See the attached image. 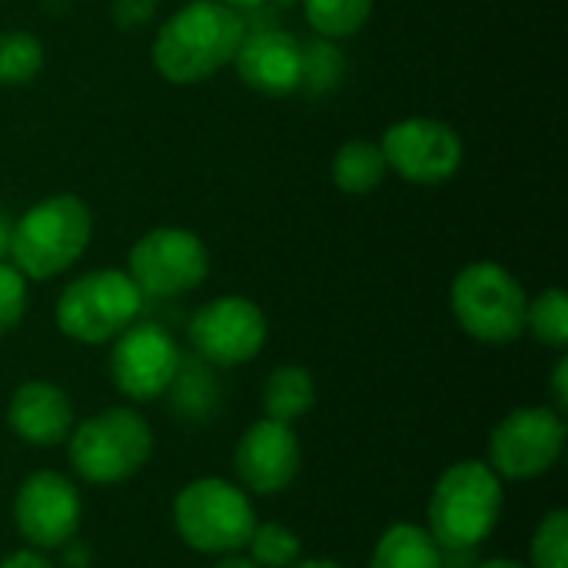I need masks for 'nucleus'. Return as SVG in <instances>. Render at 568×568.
<instances>
[{
	"label": "nucleus",
	"instance_id": "8",
	"mask_svg": "<svg viewBox=\"0 0 568 568\" xmlns=\"http://www.w3.org/2000/svg\"><path fill=\"white\" fill-rule=\"evenodd\" d=\"M566 416L546 406L513 409L489 436V469L499 479H536L546 476L566 449Z\"/></svg>",
	"mask_w": 568,
	"mask_h": 568
},
{
	"label": "nucleus",
	"instance_id": "21",
	"mask_svg": "<svg viewBox=\"0 0 568 568\" xmlns=\"http://www.w3.org/2000/svg\"><path fill=\"white\" fill-rule=\"evenodd\" d=\"M303 10L316 33L339 40L366 27L373 13V0H303Z\"/></svg>",
	"mask_w": 568,
	"mask_h": 568
},
{
	"label": "nucleus",
	"instance_id": "33",
	"mask_svg": "<svg viewBox=\"0 0 568 568\" xmlns=\"http://www.w3.org/2000/svg\"><path fill=\"white\" fill-rule=\"evenodd\" d=\"M476 568H526V566H519L516 559H489V562H479Z\"/></svg>",
	"mask_w": 568,
	"mask_h": 568
},
{
	"label": "nucleus",
	"instance_id": "29",
	"mask_svg": "<svg viewBox=\"0 0 568 568\" xmlns=\"http://www.w3.org/2000/svg\"><path fill=\"white\" fill-rule=\"evenodd\" d=\"M10 240H13V220L7 216V210H0V263L10 256Z\"/></svg>",
	"mask_w": 568,
	"mask_h": 568
},
{
	"label": "nucleus",
	"instance_id": "7",
	"mask_svg": "<svg viewBox=\"0 0 568 568\" xmlns=\"http://www.w3.org/2000/svg\"><path fill=\"white\" fill-rule=\"evenodd\" d=\"M143 313V293L120 270H93L73 280L57 300V326L63 336L100 346L113 343Z\"/></svg>",
	"mask_w": 568,
	"mask_h": 568
},
{
	"label": "nucleus",
	"instance_id": "17",
	"mask_svg": "<svg viewBox=\"0 0 568 568\" xmlns=\"http://www.w3.org/2000/svg\"><path fill=\"white\" fill-rule=\"evenodd\" d=\"M369 568H446V552L423 526L396 523L379 536Z\"/></svg>",
	"mask_w": 568,
	"mask_h": 568
},
{
	"label": "nucleus",
	"instance_id": "28",
	"mask_svg": "<svg viewBox=\"0 0 568 568\" xmlns=\"http://www.w3.org/2000/svg\"><path fill=\"white\" fill-rule=\"evenodd\" d=\"M0 568H53L37 549H17V552H10L3 562H0Z\"/></svg>",
	"mask_w": 568,
	"mask_h": 568
},
{
	"label": "nucleus",
	"instance_id": "18",
	"mask_svg": "<svg viewBox=\"0 0 568 568\" xmlns=\"http://www.w3.org/2000/svg\"><path fill=\"white\" fill-rule=\"evenodd\" d=\"M316 406V386H313V376L303 369V366H276L263 386V409H266V419H276V423H286L293 426L296 419H303L310 409Z\"/></svg>",
	"mask_w": 568,
	"mask_h": 568
},
{
	"label": "nucleus",
	"instance_id": "20",
	"mask_svg": "<svg viewBox=\"0 0 568 568\" xmlns=\"http://www.w3.org/2000/svg\"><path fill=\"white\" fill-rule=\"evenodd\" d=\"M166 393L173 396V406L183 419H206L216 406V379L210 363L200 356H183Z\"/></svg>",
	"mask_w": 568,
	"mask_h": 568
},
{
	"label": "nucleus",
	"instance_id": "5",
	"mask_svg": "<svg viewBox=\"0 0 568 568\" xmlns=\"http://www.w3.org/2000/svg\"><path fill=\"white\" fill-rule=\"evenodd\" d=\"M67 443L73 473L90 486H113L133 479L153 453L150 423L123 406L83 419Z\"/></svg>",
	"mask_w": 568,
	"mask_h": 568
},
{
	"label": "nucleus",
	"instance_id": "22",
	"mask_svg": "<svg viewBox=\"0 0 568 568\" xmlns=\"http://www.w3.org/2000/svg\"><path fill=\"white\" fill-rule=\"evenodd\" d=\"M43 67V43L27 30L0 33V83L23 87Z\"/></svg>",
	"mask_w": 568,
	"mask_h": 568
},
{
	"label": "nucleus",
	"instance_id": "13",
	"mask_svg": "<svg viewBox=\"0 0 568 568\" xmlns=\"http://www.w3.org/2000/svg\"><path fill=\"white\" fill-rule=\"evenodd\" d=\"M80 493L60 473L40 469L23 479L13 499V523L37 552L67 549L80 529Z\"/></svg>",
	"mask_w": 568,
	"mask_h": 568
},
{
	"label": "nucleus",
	"instance_id": "27",
	"mask_svg": "<svg viewBox=\"0 0 568 568\" xmlns=\"http://www.w3.org/2000/svg\"><path fill=\"white\" fill-rule=\"evenodd\" d=\"M552 396H556V413H568V359H559L556 373H552Z\"/></svg>",
	"mask_w": 568,
	"mask_h": 568
},
{
	"label": "nucleus",
	"instance_id": "2",
	"mask_svg": "<svg viewBox=\"0 0 568 568\" xmlns=\"http://www.w3.org/2000/svg\"><path fill=\"white\" fill-rule=\"evenodd\" d=\"M503 513V479L489 463L463 459L449 466L433 486L426 506V532L439 542L443 552H473L483 546Z\"/></svg>",
	"mask_w": 568,
	"mask_h": 568
},
{
	"label": "nucleus",
	"instance_id": "32",
	"mask_svg": "<svg viewBox=\"0 0 568 568\" xmlns=\"http://www.w3.org/2000/svg\"><path fill=\"white\" fill-rule=\"evenodd\" d=\"M223 7H230V10H236V13H243V10H253V7H260L263 0H220Z\"/></svg>",
	"mask_w": 568,
	"mask_h": 568
},
{
	"label": "nucleus",
	"instance_id": "11",
	"mask_svg": "<svg viewBox=\"0 0 568 568\" xmlns=\"http://www.w3.org/2000/svg\"><path fill=\"white\" fill-rule=\"evenodd\" d=\"M190 343L210 366H243L266 343V316L246 296H220L203 303L190 320Z\"/></svg>",
	"mask_w": 568,
	"mask_h": 568
},
{
	"label": "nucleus",
	"instance_id": "14",
	"mask_svg": "<svg viewBox=\"0 0 568 568\" xmlns=\"http://www.w3.org/2000/svg\"><path fill=\"white\" fill-rule=\"evenodd\" d=\"M303 466V449L293 426L276 419L253 423L233 456V469L246 493L253 496H276L293 486Z\"/></svg>",
	"mask_w": 568,
	"mask_h": 568
},
{
	"label": "nucleus",
	"instance_id": "25",
	"mask_svg": "<svg viewBox=\"0 0 568 568\" xmlns=\"http://www.w3.org/2000/svg\"><path fill=\"white\" fill-rule=\"evenodd\" d=\"M532 568H568V513H549L532 536Z\"/></svg>",
	"mask_w": 568,
	"mask_h": 568
},
{
	"label": "nucleus",
	"instance_id": "6",
	"mask_svg": "<svg viewBox=\"0 0 568 568\" xmlns=\"http://www.w3.org/2000/svg\"><path fill=\"white\" fill-rule=\"evenodd\" d=\"M453 316L479 343L506 346L526 333V290L523 283L499 263H469L453 280Z\"/></svg>",
	"mask_w": 568,
	"mask_h": 568
},
{
	"label": "nucleus",
	"instance_id": "3",
	"mask_svg": "<svg viewBox=\"0 0 568 568\" xmlns=\"http://www.w3.org/2000/svg\"><path fill=\"white\" fill-rule=\"evenodd\" d=\"M90 236H93V216L80 196L70 193L47 196L13 223L10 263L27 280L60 276L87 253Z\"/></svg>",
	"mask_w": 568,
	"mask_h": 568
},
{
	"label": "nucleus",
	"instance_id": "30",
	"mask_svg": "<svg viewBox=\"0 0 568 568\" xmlns=\"http://www.w3.org/2000/svg\"><path fill=\"white\" fill-rule=\"evenodd\" d=\"M290 568H343L339 562H333V559H300V562H293Z\"/></svg>",
	"mask_w": 568,
	"mask_h": 568
},
{
	"label": "nucleus",
	"instance_id": "10",
	"mask_svg": "<svg viewBox=\"0 0 568 568\" xmlns=\"http://www.w3.org/2000/svg\"><path fill=\"white\" fill-rule=\"evenodd\" d=\"M386 166L416 186H439L453 180L463 166V140L459 133L433 116L399 120L383 133L379 143Z\"/></svg>",
	"mask_w": 568,
	"mask_h": 568
},
{
	"label": "nucleus",
	"instance_id": "4",
	"mask_svg": "<svg viewBox=\"0 0 568 568\" xmlns=\"http://www.w3.org/2000/svg\"><path fill=\"white\" fill-rule=\"evenodd\" d=\"M173 526L180 539L203 556H233L246 549L256 529V509L246 489L226 479H193L173 499Z\"/></svg>",
	"mask_w": 568,
	"mask_h": 568
},
{
	"label": "nucleus",
	"instance_id": "31",
	"mask_svg": "<svg viewBox=\"0 0 568 568\" xmlns=\"http://www.w3.org/2000/svg\"><path fill=\"white\" fill-rule=\"evenodd\" d=\"M213 568H260V566H253L250 559H240V556H223V562H216Z\"/></svg>",
	"mask_w": 568,
	"mask_h": 568
},
{
	"label": "nucleus",
	"instance_id": "23",
	"mask_svg": "<svg viewBox=\"0 0 568 568\" xmlns=\"http://www.w3.org/2000/svg\"><path fill=\"white\" fill-rule=\"evenodd\" d=\"M526 329L552 349H566L568 343V296L552 286L526 306Z\"/></svg>",
	"mask_w": 568,
	"mask_h": 568
},
{
	"label": "nucleus",
	"instance_id": "24",
	"mask_svg": "<svg viewBox=\"0 0 568 568\" xmlns=\"http://www.w3.org/2000/svg\"><path fill=\"white\" fill-rule=\"evenodd\" d=\"M246 549H250V562L260 568H290L303 559L300 536L280 523H263V526L256 523Z\"/></svg>",
	"mask_w": 568,
	"mask_h": 568
},
{
	"label": "nucleus",
	"instance_id": "16",
	"mask_svg": "<svg viewBox=\"0 0 568 568\" xmlns=\"http://www.w3.org/2000/svg\"><path fill=\"white\" fill-rule=\"evenodd\" d=\"M7 423L10 429L27 443V446H60L73 433V406L70 396L43 379H30L17 386L7 406Z\"/></svg>",
	"mask_w": 568,
	"mask_h": 568
},
{
	"label": "nucleus",
	"instance_id": "1",
	"mask_svg": "<svg viewBox=\"0 0 568 568\" xmlns=\"http://www.w3.org/2000/svg\"><path fill=\"white\" fill-rule=\"evenodd\" d=\"M243 37V13L223 7L220 0H190L160 27L153 40V67L163 80L190 87L233 63Z\"/></svg>",
	"mask_w": 568,
	"mask_h": 568
},
{
	"label": "nucleus",
	"instance_id": "9",
	"mask_svg": "<svg viewBox=\"0 0 568 568\" xmlns=\"http://www.w3.org/2000/svg\"><path fill=\"white\" fill-rule=\"evenodd\" d=\"M210 273L203 240L180 226H160L140 236L130 250V280L143 296L173 300L196 290Z\"/></svg>",
	"mask_w": 568,
	"mask_h": 568
},
{
	"label": "nucleus",
	"instance_id": "19",
	"mask_svg": "<svg viewBox=\"0 0 568 568\" xmlns=\"http://www.w3.org/2000/svg\"><path fill=\"white\" fill-rule=\"evenodd\" d=\"M386 170L389 166H386L379 143H369V140H349L333 156V183L349 196L373 193L386 180Z\"/></svg>",
	"mask_w": 568,
	"mask_h": 568
},
{
	"label": "nucleus",
	"instance_id": "15",
	"mask_svg": "<svg viewBox=\"0 0 568 568\" xmlns=\"http://www.w3.org/2000/svg\"><path fill=\"white\" fill-rule=\"evenodd\" d=\"M233 63H236L240 80L253 87L256 93L286 97L303 87L306 50L293 33L263 27V30H246Z\"/></svg>",
	"mask_w": 568,
	"mask_h": 568
},
{
	"label": "nucleus",
	"instance_id": "12",
	"mask_svg": "<svg viewBox=\"0 0 568 568\" xmlns=\"http://www.w3.org/2000/svg\"><path fill=\"white\" fill-rule=\"evenodd\" d=\"M180 359L183 353L170 329H163L160 323H133L113 339L110 379L126 399L150 403L166 396Z\"/></svg>",
	"mask_w": 568,
	"mask_h": 568
},
{
	"label": "nucleus",
	"instance_id": "26",
	"mask_svg": "<svg viewBox=\"0 0 568 568\" xmlns=\"http://www.w3.org/2000/svg\"><path fill=\"white\" fill-rule=\"evenodd\" d=\"M27 313V276L13 263H0V336L20 326Z\"/></svg>",
	"mask_w": 568,
	"mask_h": 568
}]
</instances>
